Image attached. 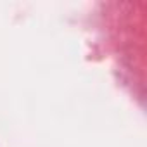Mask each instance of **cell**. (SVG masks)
Masks as SVG:
<instances>
[]
</instances>
